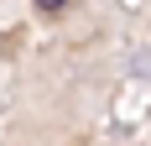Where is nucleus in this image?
<instances>
[{
    "instance_id": "obj_1",
    "label": "nucleus",
    "mask_w": 151,
    "mask_h": 146,
    "mask_svg": "<svg viewBox=\"0 0 151 146\" xmlns=\"http://www.w3.org/2000/svg\"><path fill=\"white\" fill-rule=\"evenodd\" d=\"M37 5H42V11H63L68 0H37Z\"/></svg>"
}]
</instances>
